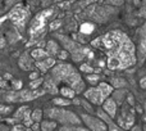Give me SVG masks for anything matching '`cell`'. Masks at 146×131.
Returning <instances> with one entry per match:
<instances>
[{
	"mask_svg": "<svg viewBox=\"0 0 146 131\" xmlns=\"http://www.w3.org/2000/svg\"><path fill=\"white\" fill-rule=\"evenodd\" d=\"M117 118V125L121 127L122 130H128L133 126L135 124V109L129 104H124L122 107V112Z\"/></svg>",
	"mask_w": 146,
	"mask_h": 131,
	"instance_id": "7",
	"label": "cell"
},
{
	"mask_svg": "<svg viewBox=\"0 0 146 131\" xmlns=\"http://www.w3.org/2000/svg\"><path fill=\"white\" fill-rule=\"evenodd\" d=\"M140 86H141L142 89H146V76L140 80Z\"/></svg>",
	"mask_w": 146,
	"mask_h": 131,
	"instance_id": "41",
	"label": "cell"
},
{
	"mask_svg": "<svg viewBox=\"0 0 146 131\" xmlns=\"http://www.w3.org/2000/svg\"><path fill=\"white\" fill-rule=\"evenodd\" d=\"M42 114H44V112L41 111V109H35V111H32L31 112V120H32V122L40 124L41 120H42Z\"/></svg>",
	"mask_w": 146,
	"mask_h": 131,
	"instance_id": "26",
	"label": "cell"
},
{
	"mask_svg": "<svg viewBox=\"0 0 146 131\" xmlns=\"http://www.w3.org/2000/svg\"><path fill=\"white\" fill-rule=\"evenodd\" d=\"M68 55H69V53H68L67 50H62V51H59V58H60L62 61L67 59V58H68Z\"/></svg>",
	"mask_w": 146,
	"mask_h": 131,
	"instance_id": "36",
	"label": "cell"
},
{
	"mask_svg": "<svg viewBox=\"0 0 146 131\" xmlns=\"http://www.w3.org/2000/svg\"><path fill=\"white\" fill-rule=\"evenodd\" d=\"M46 116L54 122H60L64 126L66 125H80L81 120L76 116L73 112H69L63 108H50L45 111Z\"/></svg>",
	"mask_w": 146,
	"mask_h": 131,
	"instance_id": "3",
	"label": "cell"
},
{
	"mask_svg": "<svg viewBox=\"0 0 146 131\" xmlns=\"http://www.w3.org/2000/svg\"><path fill=\"white\" fill-rule=\"evenodd\" d=\"M86 80L94 85V84H96L99 80H100V76H99L98 73H88V75L86 76Z\"/></svg>",
	"mask_w": 146,
	"mask_h": 131,
	"instance_id": "29",
	"label": "cell"
},
{
	"mask_svg": "<svg viewBox=\"0 0 146 131\" xmlns=\"http://www.w3.org/2000/svg\"><path fill=\"white\" fill-rule=\"evenodd\" d=\"M12 111H13V107L3 106V104H0V114H8V113H10Z\"/></svg>",
	"mask_w": 146,
	"mask_h": 131,
	"instance_id": "32",
	"label": "cell"
},
{
	"mask_svg": "<svg viewBox=\"0 0 146 131\" xmlns=\"http://www.w3.org/2000/svg\"><path fill=\"white\" fill-rule=\"evenodd\" d=\"M81 117H82V121L85 122L86 129L87 130H90V131H108L106 125L104 124L99 117H94V116H91L90 113L81 114Z\"/></svg>",
	"mask_w": 146,
	"mask_h": 131,
	"instance_id": "9",
	"label": "cell"
},
{
	"mask_svg": "<svg viewBox=\"0 0 146 131\" xmlns=\"http://www.w3.org/2000/svg\"><path fill=\"white\" fill-rule=\"evenodd\" d=\"M80 71H82V72H85V73H87V75H88V73H94V71H95V70H94L90 64L82 63L80 66Z\"/></svg>",
	"mask_w": 146,
	"mask_h": 131,
	"instance_id": "30",
	"label": "cell"
},
{
	"mask_svg": "<svg viewBox=\"0 0 146 131\" xmlns=\"http://www.w3.org/2000/svg\"><path fill=\"white\" fill-rule=\"evenodd\" d=\"M0 88H8V84L7 81H4V78L0 76Z\"/></svg>",
	"mask_w": 146,
	"mask_h": 131,
	"instance_id": "42",
	"label": "cell"
},
{
	"mask_svg": "<svg viewBox=\"0 0 146 131\" xmlns=\"http://www.w3.org/2000/svg\"><path fill=\"white\" fill-rule=\"evenodd\" d=\"M12 86L14 90H21V88H22V81H13L12 82Z\"/></svg>",
	"mask_w": 146,
	"mask_h": 131,
	"instance_id": "34",
	"label": "cell"
},
{
	"mask_svg": "<svg viewBox=\"0 0 146 131\" xmlns=\"http://www.w3.org/2000/svg\"><path fill=\"white\" fill-rule=\"evenodd\" d=\"M38 76H40V73H38V72H31L30 73V80L31 81L36 80V78H38Z\"/></svg>",
	"mask_w": 146,
	"mask_h": 131,
	"instance_id": "39",
	"label": "cell"
},
{
	"mask_svg": "<svg viewBox=\"0 0 146 131\" xmlns=\"http://www.w3.org/2000/svg\"><path fill=\"white\" fill-rule=\"evenodd\" d=\"M28 109V107H21L14 114V118L13 120H8V122H14V121H22L23 117H25V113L26 111Z\"/></svg>",
	"mask_w": 146,
	"mask_h": 131,
	"instance_id": "24",
	"label": "cell"
},
{
	"mask_svg": "<svg viewBox=\"0 0 146 131\" xmlns=\"http://www.w3.org/2000/svg\"><path fill=\"white\" fill-rule=\"evenodd\" d=\"M60 25H62V22H60V21H54V22H51L50 23V30L51 31H54V30H56V28H59V27H60Z\"/></svg>",
	"mask_w": 146,
	"mask_h": 131,
	"instance_id": "33",
	"label": "cell"
},
{
	"mask_svg": "<svg viewBox=\"0 0 146 131\" xmlns=\"http://www.w3.org/2000/svg\"><path fill=\"white\" fill-rule=\"evenodd\" d=\"M4 78H5V80H10V78H12V75H9V73H5Z\"/></svg>",
	"mask_w": 146,
	"mask_h": 131,
	"instance_id": "46",
	"label": "cell"
},
{
	"mask_svg": "<svg viewBox=\"0 0 146 131\" xmlns=\"http://www.w3.org/2000/svg\"><path fill=\"white\" fill-rule=\"evenodd\" d=\"M58 50H59V44L54 40H49L48 44H46V49H45V51L48 53V55L53 57L54 54L58 53Z\"/></svg>",
	"mask_w": 146,
	"mask_h": 131,
	"instance_id": "19",
	"label": "cell"
},
{
	"mask_svg": "<svg viewBox=\"0 0 146 131\" xmlns=\"http://www.w3.org/2000/svg\"><path fill=\"white\" fill-rule=\"evenodd\" d=\"M122 1H123V0H109V3H111V4H114V3H118V4H121Z\"/></svg>",
	"mask_w": 146,
	"mask_h": 131,
	"instance_id": "45",
	"label": "cell"
},
{
	"mask_svg": "<svg viewBox=\"0 0 146 131\" xmlns=\"http://www.w3.org/2000/svg\"><path fill=\"white\" fill-rule=\"evenodd\" d=\"M91 45L106 51V66L110 71H122L136 63V48L124 32L113 30L92 40Z\"/></svg>",
	"mask_w": 146,
	"mask_h": 131,
	"instance_id": "1",
	"label": "cell"
},
{
	"mask_svg": "<svg viewBox=\"0 0 146 131\" xmlns=\"http://www.w3.org/2000/svg\"><path fill=\"white\" fill-rule=\"evenodd\" d=\"M44 82V80L41 77H38V78H36V80H33V81H31V84H30V86H31V89L32 90H36V89H38L40 88V85Z\"/></svg>",
	"mask_w": 146,
	"mask_h": 131,
	"instance_id": "31",
	"label": "cell"
},
{
	"mask_svg": "<svg viewBox=\"0 0 146 131\" xmlns=\"http://www.w3.org/2000/svg\"><path fill=\"white\" fill-rule=\"evenodd\" d=\"M12 131H28L27 127L23 126V125H15V126H13Z\"/></svg>",
	"mask_w": 146,
	"mask_h": 131,
	"instance_id": "35",
	"label": "cell"
},
{
	"mask_svg": "<svg viewBox=\"0 0 146 131\" xmlns=\"http://www.w3.org/2000/svg\"><path fill=\"white\" fill-rule=\"evenodd\" d=\"M144 120H145V122H146V104H145V114H144Z\"/></svg>",
	"mask_w": 146,
	"mask_h": 131,
	"instance_id": "48",
	"label": "cell"
},
{
	"mask_svg": "<svg viewBox=\"0 0 146 131\" xmlns=\"http://www.w3.org/2000/svg\"><path fill=\"white\" fill-rule=\"evenodd\" d=\"M56 37L66 44V45H64V46H66V50L69 51V53L72 54L73 61L81 62L83 58H85V57H87L88 53H90V49H88V48L82 46L81 44L76 43V41H73V40H71V39H68V37H66V36L58 35Z\"/></svg>",
	"mask_w": 146,
	"mask_h": 131,
	"instance_id": "5",
	"label": "cell"
},
{
	"mask_svg": "<svg viewBox=\"0 0 146 131\" xmlns=\"http://www.w3.org/2000/svg\"><path fill=\"white\" fill-rule=\"evenodd\" d=\"M98 117L106 125L108 131H124V130H122L117 124H114V122L111 121V118L103 111V109H99V111H98Z\"/></svg>",
	"mask_w": 146,
	"mask_h": 131,
	"instance_id": "11",
	"label": "cell"
},
{
	"mask_svg": "<svg viewBox=\"0 0 146 131\" xmlns=\"http://www.w3.org/2000/svg\"><path fill=\"white\" fill-rule=\"evenodd\" d=\"M98 90L100 91V94L103 95L104 99H108L109 96L113 94L114 89H113V86H111L110 84H108V82H100L98 85Z\"/></svg>",
	"mask_w": 146,
	"mask_h": 131,
	"instance_id": "15",
	"label": "cell"
},
{
	"mask_svg": "<svg viewBox=\"0 0 146 131\" xmlns=\"http://www.w3.org/2000/svg\"><path fill=\"white\" fill-rule=\"evenodd\" d=\"M110 85L113 86V89L114 88H115V89H123V88H126V86H127V82L123 80V78L118 77V78H113Z\"/></svg>",
	"mask_w": 146,
	"mask_h": 131,
	"instance_id": "27",
	"label": "cell"
},
{
	"mask_svg": "<svg viewBox=\"0 0 146 131\" xmlns=\"http://www.w3.org/2000/svg\"><path fill=\"white\" fill-rule=\"evenodd\" d=\"M73 103H74V104H81V102L78 100V99H74V100H73Z\"/></svg>",
	"mask_w": 146,
	"mask_h": 131,
	"instance_id": "47",
	"label": "cell"
},
{
	"mask_svg": "<svg viewBox=\"0 0 146 131\" xmlns=\"http://www.w3.org/2000/svg\"><path fill=\"white\" fill-rule=\"evenodd\" d=\"M53 103L55 104L56 107H68L71 104V100L66 98H54L53 99Z\"/></svg>",
	"mask_w": 146,
	"mask_h": 131,
	"instance_id": "28",
	"label": "cell"
},
{
	"mask_svg": "<svg viewBox=\"0 0 146 131\" xmlns=\"http://www.w3.org/2000/svg\"><path fill=\"white\" fill-rule=\"evenodd\" d=\"M31 130H32V131H40V124H37V122H33L32 126H31Z\"/></svg>",
	"mask_w": 146,
	"mask_h": 131,
	"instance_id": "40",
	"label": "cell"
},
{
	"mask_svg": "<svg viewBox=\"0 0 146 131\" xmlns=\"http://www.w3.org/2000/svg\"><path fill=\"white\" fill-rule=\"evenodd\" d=\"M146 57V28L144 30V33L141 36V41H140L139 46V63L142 64Z\"/></svg>",
	"mask_w": 146,
	"mask_h": 131,
	"instance_id": "14",
	"label": "cell"
},
{
	"mask_svg": "<svg viewBox=\"0 0 146 131\" xmlns=\"http://www.w3.org/2000/svg\"><path fill=\"white\" fill-rule=\"evenodd\" d=\"M54 66H55V59H54V57H48L46 59L36 62V67H37L41 72H46L48 70L53 68Z\"/></svg>",
	"mask_w": 146,
	"mask_h": 131,
	"instance_id": "13",
	"label": "cell"
},
{
	"mask_svg": "<svg viewBox=\"0 0 146 131\" xmlns=\"http://www.w3.org/2000/svg\"><path fill=\"white\" fill-rule=\"evenodd\" d=\"M51 14H53V9H45L42 12H40L38 14H36V17L33 18L30 25V30H28L31 37H35V36L37 37L41 32H44L46 26V21H48V18Z\"/></svg>",
	"mask_w": 146,
	"mask_h": 131,
	"instance_id": "6",
	"label": "cell"
},
{
	"mask_svg": "<svg viewBox=\"0 0 146 131\" xmlns=\"http://www.w3.org/2000/svg\"><path fill=\"white\" fill-rule=\"evenodd\" d=\"M60 94L62 96H64L66 99H68V100H71V99H74L76 96V93L73 89H71L69 86H63V88H60Z\"/></svg>",
	"mask_w": 146,
	"mask_h": 131,
	"instance_id": "21",
	"label": "cell"
},
{
	"mask_svg": "<svg viewBox=\"0 0 146 131\" xmlns=\"http://www.w3.org/2000/svg\"><path fill=\"white\" fill-rule=\"evenodd\" d=\"M50 78L54 81L55 85L59 82H63L64 86H69L74 90L76 94H81L85 90V82H83L81 75L72 64H55L51 70Z\"/></svg>",
	"mask_w": 146,
	"mask_h": 131,
	"instance_id": "2",
	"label": "cell"
},
{
	"mask_svg": "<svg viewBox=\"0 0 146 131\" xmlns=\"http://www.w3.org/2000/svg\"><path fill=\"white\" fill-rule=\"evenodd\" d=\"M44 82H45V91H49V93H51V94H56L59 91L58 88H56V85L54 84V81L51 80L50 77L44 80Z\"/></svg>",
	"mask_w": 146,
	"mask_h": 131,
	"instance_id": "22",
	"label": "cell"
},
{
	"mask_svg": "<svg viewBox=\"0 0 146 131\" xmlns=\"http://www.w3.org/2000/svg\"><path fill=\"white\" fill-rule=\"evenodd\" d=\"M28 17H30V10H28V8H26L23 4H17L8 13V15H5V17H3L1 19H0V23L5 19H9L14 23L15 27H18L19 30H23Z\"/></svg>",
	"mask_w": 146,
	"mask_h": 131,
	"instance_id": "4",
	"label": "cell"
},
{
	"mask_svg": "<svg viewBox=\"0 0 146 131\" xmlns=\"http://www.w3.org/2000/svg\"><path fill=\"white\" fill-rule=\"evenodd\" d=\"M131 131H142L141 126H139V125H133V126L131 127Z\"/></svg>",
	"mask_w": 146,
	"mask_h": 131,
	"instance_id": "43",
	"label": "cell"
},
{
	"mask_svg": "<svg viewBox=\"0 0 146 131\" xmlns=\"http://www.w3.org/2000/svg\"><path fill=\"white\" fill-rule=\"evenodd\" d=\"M48 57H49L48 53L45 51V49L44 48H36V49H33V50L31 51V58L35 59L36 62L42 61V59H46Z\"/></svg>",
	"mask_w": 146,
	"mask_h": 131,
	"instance_id": "17",
	"label": "cell"
},
{
	"mask_svg": "<svg viewBox=\"0 0 146 131\" xmlns=\"http://www.w3.org/2000/svg\"><path fill=\"white\" fill-rule=\"evenodd\" d=\"M127 94H128V91L127 90H124V89H118L117 91H113V100L115 102V104L117 106H121L122 103H123V100L127 98Z\"/></svg>",
	"mask_w": 146,
	"mask_h": 131,
	"instance_id": "16",
	"label": "cell"
},
{
	"mask_svg": "<svg viewBox=\"0 0 146 131\" xmlns=\"http://www.w3.org/2000/svg\"><path fill=\"white\" fill-rule=\"evenodd\" d=\"M83 95L87 100H90L92 104H96V106H101L104 103L105 99L103 98V95L100 94V91L98 90V88H88L87 90L83 91Z\"/></svg>",
	"mask_w": 146,
	"mask_h": 131,
	"instance_id": "10",
	"label": "cell"
},
{
	"mask_svg": "<svg viewBox=\"0 0 146 131\" xmlns=\"http://www.w3.org/2000/svg\"><path fill=\"white\" fill-rule=\"evenodd\" d=\"M4 46H5V40H4V37L0 35V49H3Z\"/></svg>",
	"mask_w": 146,
	"mask_h": 131,
	"instance_id": "44",
	"label": "cell"
},
{
	"mask_svg": "<svg viewBox=\"0 0 146 131\" xmlns=\"http://www.w3.org/2000/svg\"><path fill=\"white\" fill-rule=\"evenodd\" d=\"M127 104H129L131 107H133L135 106V99H133V96L131 95V94H127Z\"/></svg>",
	"mask_w": 146,
	"mask_h": 131,
	"instance_id": "37",
	"label": "cell"
},
{
	"mask_svg": "<svg viewBox=\"0 0 146 131\" xmlns=\"http://www.w3.org/2000/svg\"><path fill=\"white\" fill-rule=\"evenodd\" d=\"M81 104H82V106H83V108H86L88 112H90V113H91V112H92V108H91V104H90V103H87V102H86V100H82V102H81Z\"/></svg>",
	"mask_w": 146,
	"mask_h": 131,
	"instance_id": "38",
	"label": "cell"
},
{
	"mask_svg": "<svg viewBox=\"0 0 146 131\" xmlns=\"http://www.w3.org/2000/svg\"><path fill=\"white\" fill-rule=\"evenodd\" d=\"M56 129V122L51 121V120H46V121L40 122V131H54Z\"/></svg>",
	"mask_w": 146,
	"mask_h": 131,
	"instance_id": "20",
	"label": "cell"
},
{
	"mask_svg": "<svg viewBox=\"0 0 146 131\" xmlns=\"http://www.w3.org/2000/svg\"><path fill=\"white\" fill-rule=\"evenodd\" d=\"M19 67L25 71H28L33 67L32 62H31V57L28 55V54H23L19 58Z\"/></svg>",
	"mask_w": 146,
	"mask_h": 131,
	"instance_id": "18",
	"label": "cell"
},
{
	"mask_svg": "<svg viewBox=\"0 0 146 131\" xmlns=\"http://www.w3.org/2000/svg\"><path fill=\"white\" fill-rule=\"evenodd\" d=\"M101 106H103V111L105 112L110 118H115L117 117V108H118V106L115 104V102H114L113 99L111 98L105 99Z\"/></svg>",
	"mask_w": 146,
	"mask_h": 131,
	"instance_id": "12",
	"label": "cell"
},
{
	"mask_svg": "<svg viewBox=\"0 0 146 131\" xmlns=\"http://www.w3.org/2000/svg\"><path fill=\"white\" fill-rule=\"evenodd\" d=\"M94 30H95V25H92V23H90V22L82 23L80 27L81 33H83V35H91V33L94 32Z\"/></svg>",
	"mask_w": 146,
	"mask_h": 131,
	"instance_id": "23",
	"label": "cell"
},
{
	"mask_svg": "<svg viewBox=\"0 0 146 131\" xmlns=\"http://www.w3.org/2000/svg\"><path fill=\"white\" fill-rule=\"evenodd\" d=\"M58 131H90V130H87L86 127L77 126V125H66V126L60 127Z\"/></svg>",
	"mask_w": 146,
	"mask_h": 131,
	"instance_id": "25",
	"label": "cell"
},
{
	"mask_svg": "<svg viewBox=\"0 0 146 131\" xmlns=\"http://www.w3.org/2000/svg\"><path fill=\"white\" fill-rule=\"evenodd\" d=\"M45 90H26V91H21V93H12L8 94L5 96V100L8 102H30L33 99L38 98L40 95L45 94Z\"/></svg>",
	"mask_w": 146,
	"mask_h": 131,
	"instance_id": "8",
	"label": "cell"
}]
</instances>
